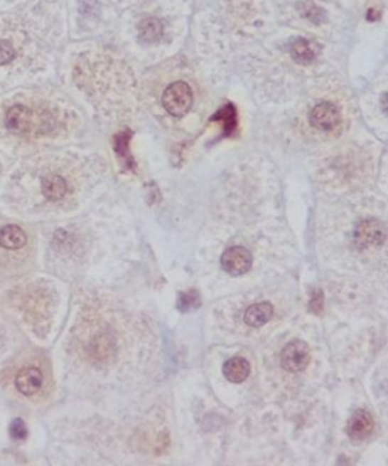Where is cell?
<instances>
[{"label":"cell","mask_w":388,"mask_h":466,"mask_svg":"<svg viewBox=\"0 0 388 466\" xmlns=\"http://www.w3.org/2000/svg\"><path fill=\"white\" fill-rule=\"evenodd\" d=\"M164 109L173 117H183L190 111L194 103L193 90L183 81H177L166 88L162 97Z\"/></svg>","instance_id":"cell-1"},{"label":"cell","mask_w":388,"mask_h":466,"mask_svg":"<svg viewBox=\"0 0 388 466\" xmlns=\"http://www.w3.org/2000/svg\"><path fill=\"white\" fill-rule=\"evenodd\" d=\"M386 240V228L382 221L365 219L361 221L354 232V244L359 251L379 249Z\"/></svg>","instance_id":"cell-2"},{"label":"cell","mask_w":388,"mask_h":466,"mask_svg":"<svg viewBox=\"0 0 388 466\" xmlns=\"http://www.w3.org/2000/svg\"><path fill=\"white\" fill-rule=\"evenodd\" d=\"M311 361V350L306 341L294 340L286 344L281 355V366L291 373L302 372Z\"/></svg>","instance_id":"cell-3"},{"label":"cell","mask_w":388,"mask_h":466,"mask_svg":"<svg viewBox=\"0 0 388 466\" xmlns=\"http://www.w3.org/2000/svg\"><path fill=\"white\" fill-rule=\"evenodd\" d=\"M253 255L244 246H232L223 252L221 267L230 276H242L251 270Z\"/></svg>","instance_id":"cell-4"},{"label":"cell","mask_w":388,"mask_h":466,"mask_svg":"<svg viewBox=\"0 0 388 466\" xmlns=\"http://www.w3.org/2000/svg\"><path fill=\"white\" fill-rule=\"evenodd\" d=\"M310 122L320 132H333L342 122V115L336 105L325 102L318 104L312 109Z\"/></svg>","instance_id":"cell-5"},{"label":"cell","mask_w":388,"mask_h":466,"mask_svg":"<svg viewBox=\"0 0 388 466\" xmlns=\"http://www.w3.org/2000/svg\"><path fill=\"white\" fill-rule=\"evenodd\" d=\"M374 429V420L370 413L357 409L347 422V435L354 441H363L370 437Z\"/></svg>","instance_id":"cell-6"},{"label":"cell","mask_w":388,"mask_h":466,"mask_svg":"<svg viewBox=\"0 0 388 466\" xmlns=\"http://www.w3.org/2000/svg\"><path fill=\"white\" fill-rule=\"evenodd\" d=\"M43 375L37 367H24L15 378V386L22 395L30 397L41 391L43 388Z\"/></svg>","instance_id":"cell-7"},{"label":"cell","mask_w":388,"mask_h":466,"mask_svg":"<svg viewBox=\"0 0 388 466\" xmlns=\"http://www.w3.org/2000/svg\"><path fill=\"white\" fill-rule=\"evenodd\" d=\"M32 111L23 105H15L7 112L6 128L13 134H24L31 128L33 120Z\"/></svg>","instance_id":"cell-8"},{"label":"cell","mask_w":388,"mask_h":466,"mask_svg":"<svg viewBox=\"0 0 388 466\" xmlns=\"http://www.w3.org/2000/svg\"><path fill=\"white\" fill-rule=\"evenodd\" d=\"M225 378L232 383H243L251 374V365L243 357L230 358L222 367Z\"/></svg>","instance_id":"cell-9"},{"label":"cell","mask_w":388,"mask_h":466,"mask_svg":"<svg viewBox=\"0 0 388 466\" xmlns=\"http://www.w3.org/2000/svg\"><path fill=\"white\" fill-rule=\"evenodd\" d=\"M291 54L295 62L306 65V64L312 63L317 58L319 48L317 47V43L313 41L300 38L291 45Z\"/></svg>","instance_id":"cell-10"},{"label":"cell","mask_w":388,"mask_h":466,"mask_svg":"<svg viewBox=\"0 0 388 466\" xmlns=\"http://www.w3.org/2000/svg\"><path fill=\"white\" fill-rule=\"evenodd\" d=\"M274 315V306L270 302L255 303L246 310L244 321L251 327L266 325Z\"/></svg>","instance_id":"cell-11"},{"label":"cell","mask_w":388,"mask_h":466,"mask_svg":"<svg viewBox=\"0 0 388 466\" xmlns=\"http://www.w3.org/2000/svg\"><path fill=\"white\" fill-rule=\"evenodd\" d=\"M28 242L26 232L16 225H7L0 229V246L6 250L22 249Z\"/></svg>","instance_id":"cell-12"},{"label":"cell","mask_w":388,"mask_h":466,"mask_svg":"<svg viewBox=\"0 0 388 466\" xmlns=\"http://www.w3.org/2000/svg\"><path fill=\"white\" fill-rule=\"evenodd\" d=\"M41 191L47 200L60 201L68 193V184L63 177L58 175H50L43 178L41 183Z\"/></svg>","instance_id":"cell-13"},{"label":"cell","mask_w":388,"mask_h":466,"mask_svg":"<svg viewBox=\"0 0 388 466\" xmlns=\"http://www.w3.org/2000/svg\"><path fill=\"white\" fill-rule=\"evenodd\" d=\"M132 132L130 130L119 132L114 137V151L119 158L122 160L124 166L128 169H134V161L130 154V140H131Z\"/></svg>","instance_id":"cell-14"},{"label":"cell","mask_w":388,"mask_h":466,"mask_svg":"<svg viewBox=\"0 0 388 466\" xmlns=\"http://www.w3.org/2000/svg\"><path fill=\"white\" fill-rule=\"evenodd\" d=\"M213 119L222 125L225 136H230L237 129V112L232 104H227L226 106H223L222 109L217 112V115L213 117Z\"/></svg>","instance_id":"cell-15"},{"label":"cell","mask_w":388,"mask_h":466,"mask_svg":"<svg viewBox=\"0 0 388 466\" xmlns=\"http://www.w3.org/2000/svg\"><path fill=\"white\" fill-rule=\"evenodd\" d=\"M138 30L141 41L145 43H155L162 37L163 26L157 18H147L140 22Z\"/></svg>","instance_id":"cell-16"},{"label":"cell","mask_w":388,"mask_h":466,"mask_svg":"<svg viewBox=\"0 0 388 466\" xmlns=\"http://www.w3.org/2000/svg\"><path fill=\"white\" fill-rule=\"evenodd\" d=\"M202 305L200 293L198 290L191 289L189 291L181 292L178 297L177 307L181 312H191L198 310Z\"/></svg>","instance_id":"cell-17"},{"label":"cell","mask_w":388,"mask_h":466,"mask_svg":"<svg viewBox=\"0 0 388 466\" xmlns=\"http://www.w3.org/2000/svg\"><path fill=\"white\" fill-rule=\"evenodd\" d=\"M9 433L14 440H24L28 437V429L26 423L21 418H15L9 426Z\"/></svg>","instance_id":"cell-18"},{"label":"cell","mask_w":388,"mask_h":466,"mask_svg":"<svg viewBox=\"0 0 388 466\" xmlns=\"http://www.w3.org/2000/svg\"><path fill=\"white\" fill-rule=\"evenodd\" d=\"M15 51L11 43L7 41H0V65L7 64L14 60Z\"/></svg>","instance_id":"cell-19"},{"label":"cell","mask_w":388,"mask_h":466,"mask_svg":"<svg viewBox=\"0 0 388 466\" xmlns=\"http://www.w3.org/2000/svg\"><path fill=\"white\" fill-rule=\"evenodd\" d=\"M323 292L314 291L313 295H312L311 301H310V309L314 314H319V312H323Z\"/></svg>","instance_id":"cell-20"}]
</instances>
